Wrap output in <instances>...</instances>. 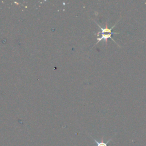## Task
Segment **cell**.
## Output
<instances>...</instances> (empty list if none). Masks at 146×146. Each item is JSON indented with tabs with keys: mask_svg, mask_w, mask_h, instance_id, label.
Masks as SVG:
<instances>
[{
	"mask_svg": "<svg viewBox=\"0 0 146 146\" xmlns=\"http://www.w3.org/2000/svg\"><path fill=\"white\" fill-rule=\"evenodd\" d=\"M91 137L92 138V139L94 140V141L96 143V146H108V143H109V142L112 140V139H110V140H108L107 141H106V143H104V142H103V141L99 142V141H97L96 139H95L93 137H92V136H91Z\"/></svg>",
	"mask_w": 146,
	"mask_h": 146,
	"instance_id": "obj_2",
	"label": "cell"
},
{
	"mask_svg": "<svg viewBox=\"0 0 146 146\" xmlns=\"http://www.w3.org/2000/svg\"><path fill=\"white\" fill-rule=\"evenodd\" d=\"M119 34V33H108V34H101V36L100 37H98L97 38V42L95 44H98L99 42H100L101 40H104V42L106 43H107V40L108 38H111L115 43H116V42L114 40V39L112 38V34ZM100 35V34H99ZM99 35H98L97 36H98ZM117 44V43H116ZM117 46H119V44H117Z\"/></svg>",
	"mask_w": 146,
	"mask_h": 146,
	"instance_id": "obj_1",
	"label": "cell"
}]
</instances>
